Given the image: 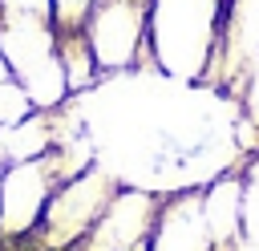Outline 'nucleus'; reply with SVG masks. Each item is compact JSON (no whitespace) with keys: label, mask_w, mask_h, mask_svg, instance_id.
I'll list each match as a JSON object with an SVG mask.
<instances>
[{"label":"nucleus","mask_w":259,"mask_h":251,"mask_svg":"<svg viewBox=\"0 0 259 251\" xmlns=\"http://www.w3.org/2000/svg\"><path fill=\"white\" fill-rule=\"evenodd\" d=\"M219 32V0H154L146 45L170 73H194L210 65Z\"/></svg>","instance_id":"1"},{"label":"nucleus","mask_w":259,"mask_h":251,"mask_svg":"<svg viewBox=\"0 0 259 251\" xmlns=\"http://www.w3.org/2000/svg\"><path fill=\"white\" fill-rule=\"evenodd\" d=\"M113 194H117L113 178H105L97 170H81V174H73L69 182H61L53 190V198H49L36 231L45 235L49 247L73 251L93 231V223L105 215V206L113 202Z\"/></svg>","instance_id":"2"},{"label":"nucleus","mask_w":259,"mask_h":251,"mask_svg":"<svg viewBox=\"0 0 259 251\" xmlns=\"http://www.w3.org/2000/svg\"><path fill=\"white\" fill-rule=\"evenodd\" d=\"M150 4L154 0H93V8L85 16V40H89L101 73L130 69L138 49H150L146 45Z\"/></svg>","instance_id":"3"},{"label":"nucleus","mask_w":259,"mask_h":251,"mask_svg":"<svg viewBox=\"0 0 259 251\" xmlns=\"http://www.w3.org/2000/svg\"><path fill=\"white\" fill-rule=\"evenodd\" d=\"M69 182L57 170V158H32V162H8L4 182H0V235H28L40 227V215L53 198V190Z\"/></svg>","instance_id":"4"},{"label":"nucleus","mask_w":259,"mask_h":251,"mask_svg":"<svg viewBox=\"0 0 259 251\" xmlns=\"http://www.w3.org/2000/svg\"><path fill=\"white\" fill-rule=\"evenodd\" d=\"M150 251H214L198 194H182V198L158 206V219L150 231Z\"/></svg>","instance_id":"5"},{"label":"nucleus","mask_w":259,"mask_h":251,"mask_svg":"<svg viewBox=\"0 0 259 251\" xmlns=\"http://www.w3.org/2000/svg\"><path fill=\"white\" fill-rule=\"evenodd\" d=\"M202 219H206V231H210L214 251L235 247L239 227H243V186H239V178H219V182L206 190V198H202Z\"/></svg>","instance_id":"6"},{"label":"nucleus","mask_w":259,"mask_h":251,"mask_svg":"<svg viewBox=\"0 0 259 251\" xmlns=\"http://www.w3.org/2000/svg\"><path fill=\"white\" fill-rule=\"evenodd\" d=\"M32 109H36V105L28 101V93H24V85H20L16 77L0 81V134H4L8 126L24 121V117H28Z\"/></svg>","instance_id":"7"},{"label":"nucleus","mask_w":259,"mask_h":251,"mask_svg":"<svg viewBox=\"0 0 259 251\" xmlns=\"http://www.w3.org/2000/svg\"><path fill=\"white\" fill-rule=\"evenodd\" d=\"M93 0H53V28L57 32H85Z\"/></svg>","instance_id":"8"},{"label":"nucleus","mask_w":259,"mask_h":251,"mask_svg":"<svg viewBox=\"0 0 259 251\" xmlns=\"http://www.w3.org/2000/svg\"><path fill=\"white\" fill-rule=\"evenodd\" d=\"M12 77V69H8V57H4V49H0V81H8Z\"/></svg>","instance_id":"9"},{"label":"nucleus","mask_w":259,"mask_h":251,"mask_svg":"<svg viewBox=\"0 0 259 251\" xmlns=\"http://www.w3.org/2000/svg\"><path fill=\"white\" fill-rule=\"evenodd\" d=\"M4 170H8V154H4V146H0V182H4Z\"/></svg>","instance_id":"10"},{"label":"nucleus","mask_w":259,"mask_h":251,"mask_svg":"<svg viewBox=\"0 0 259 251\" xmlns=\"http://www.w3.org/2000/svg\"><path fill=\"white\" fill-rule=\"evenodd\" d=\"M239 251H259V243H255V239H247V243H243Z\"/></svg>","instance_id":"11"}]
</instances>
